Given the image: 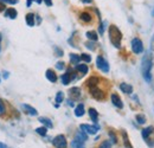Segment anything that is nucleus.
<instances>
[{
	"label": "nucleus",
	"mask_w": 154,
	"mask_h": 148,
	"mask_svg": "<svg viewBox=\"0 0 154 148\" xmlns=\"http://www.w3.org/2000/svg\"><path fill=\"white\" fill-rule=\"evenodd\" d=\"M4 114H5V106H4L2 101L0 100V116H2Z\"/></svg>",
	"instance_id": "nucleus-37"
},
{
	"label": "nucleus",
	"mask_w": 154,
	"mask_h": 148,
	"mask_svg": "<svg viewBox=\"0 0 154 148\" xmlns=\"http://www.w3.org/2000/svg\"><path fill=\"white\" fill-rule=\"evenodd\" d=\"M36 131L38 133L39 135H42V136H45L46 135V133H48V128L46 127H39L36 129Z\"/></svg>",
	"instance_id": "nucleus-30"
},
{
	"label": "nucleus",
	"mask_w": 154,
	"mask_h": 148,
	"mask_svg": "<svg viewBox=\"0 0 154 148\" xmlns=\"http://www.w3.org/2000/svg\"><path fill=\"white\" fill-rule=\"evenodd\" d=\"M81 130H83L84 133L89 134V135H94L98 131V126H90V125H81L79 126Z\"/></svg>",
	"instance_id": "nucleus-6"
},
{
	"label": "nucleus",
	"mask_w": 154,
	"mask_h": 148,
	"mask_svg": "<svg viewBox=\"0 0 154 148\" xmlns=\"http://www.w3.org/2000/svg\"><path fill=\"white\" fill-rule=\"evenodd\" d=\"M5 8H6V6L4 5V2H1V1H0V13H1V12H4V11H6Z\"/></svg>",
	"instance_id": "nucleus-39"
},
{
	"label": "nucleus",
	"mask_w": 154,
	"mask_h": 148,
	"mask_svg": "<svg viewBox=\"0 0 154 148\" xmlns=\"http://www.w3.org/2000/svg\"><path fill=\"white\" fill-rule=\"evenodd\" d=\"M81 59L84 60L85 63H89V62L91 60V57L88 55V54H82V55H81Z\"/></svg>",
	"instance_id": "nucleus-31"
},
{
	"label": "nucleus",
	"mask_w": 154,
	"mask_h": 148,
	"mask_svg": "<svg viewBox=\"0 0 154 148\" xmlns=\"http://www.w3.org/2000/svg\"><path fill=\"white\" fill-rule=\"evenodd\" d=\"M85 36H87V38L89 40H91V42H96L97 39H98V36H97V33L95 31H88L85 33Z\"/></svg>",
	"instance_id": "nucleus-22"
},
{
	"label": "nucleus",
	"mask_w": 154,
	"mask_h": 148,
	"mask_svg": "<svg viewBox=\"0 0 154 148\" xmlns=\"http://www.w3.org/2000/svg\"><path fill=\"white\" fill-rule=\"evenodd\" d=\"M55 50H56V52H57V54H56L57 56H63V51H62V50H59L58 48H55Z\"/></svg>",
	"instance_id": "nucleus-40"
},
{
	"label": "nucleus",
	"mask_w": 154,
	"mask_h": 148,
	"mask_svg": "<svg viewBox=\"0 0 154 148\" xmlns=\"http://www.w3.org/2000/svg\"><path fill=\"white\" fill-rule=\"evenodd\" d=\"M1 2H6V4H10V5H14V4H17L18 2V0H0Z\"/></svg>",
	"instance_id": "nucleus-36"
},
{
	"label": "nucleus",
	"mask_w": 154,
	"mask_h": 148,
	"mask_svg": "<svg viewBox=\"0 0 154 148\" xmlns=\"http://www.w3.org/2000/svg\"><path fill=\"white\" fill-rule=\"evenodd\" d=\"M98 82H100L98 77L93 76V77H90V78L87 81V84H88V87H89V89H90V88H95V87H97V85H98Z\"/></svg>",
	"instance_id": "nucleus-13"
},
{
	"label": "nucleus",
	"mask_w": 154,
	"mask_h": 148,
	"mask_svg": "<svg viewBox=\"0 0 154 148\" xmlns=\"http://www.w3.org/2000/svg\"><path fill=\"white\" fill-rule=\"evenodd\" d=\"M76 70L77 71H79L81 74L85 75L88 72V66H87V64H78L76 66Z\"/></svg>",
	"instance_id": "nucleus-24"
},
{
	"label": "nucleus",
	"mask_w": 154,
	"mask_h": 148,
	"mask_svg": "<svg viewBox=\"0 0 154 148\" xmlns=\"http://www.w3.org/2000/svg\"><path fill=\"white\" fill-rule=\"evenodd\" d=\"M0 148H7V146H6V145H4L2 142H0Z\"/></svg>",
	"instance_id": "nucleus-45"
},
{
	"label": "nucleus",
	"mask_w": 154,
	"mask_h": 148,
	"mask_svg": "<svg viewBox=\"0 0 154 148\" xmlns=\"http://www.w3.org/2000/svg\"><path fill=\"white\" fill-rule=\"evenodd\" d=\"M44 2L46 4V6H52V0H44Z\"/></svg>",
	"instance_id": "nucleus-41"
},
{
	"label": "nucleus",
	"mask_w": 154,
	"mask_h": 148,
	"mask_svg": "<svg viewBox=\"0 0 154 148\" xmlns=\"http://www.w3.org/2000/svg\"><path fill=\"white\" fill-rule=\"evenodd\" d=\"M109 39L110 43L115 46V48H120L121 46V39H122V33L119 30V27L115 25H110L109 26Z\"/></svg>",
	"instance_id": "nucleus-2"
},
{
	"label": "nucleus",
	"mask_w": 154,
	"mask_h": 148,
	"mask_svg": "<svg viewBox=\"0 0 154 148\" xmlns=\"http://www.w3.org/2000/svg\"><path fill=\"white\" fill-rule=\"evenodd\" d=\"M0 50H1V48H0Z\"/></svg>",
	"instance_id": "nucleus-50"
},
{
	"label": "nucleus",
	"mask_w": 154,
	"mask_h": 148,
	"mask_svg": "<svg viewBox=\"0 0 154 148\" xmlns=\"http://www.w3.org/2000/svg\"><path fill=\"white\" fill-rule=\"evenodd\" d=\"M25 19H26V24L29 26H33L35 25V14L33 13H27Z\"/></svg>",
	"instance_id": "nucleus-23"
},
{
	"label": "nucleus",
	"mask_w": 154,
	"mask_h": 148,
	"mask_svg": "<svg viewBox=\"0 0 154 148\" xmlns=\"http://www.w3.org/2000/svg\"><path fill=\"white\" fill-rule=\"evenodd\" d=\"M106 24H107V21H103V23L100 24V27H98L100 35H103V32H104V25H106Z\"/></svg>",
	"instance_id": "nucleus-33"
},
{
	"label": "nucleus",
	"mask_w": 154,
	"mask_h": 148,
	"mask_svg": "<svg viewBox=\"0 0 154 148\" xmlns=\"http://www.w3.org/2000/svg\"><path fill=\"white\" fill-rule=\"evenodd\" d=\"M122 137H123V143H125V147L126 148H133L132 143L129 142V139H128V135L125 130H122Z\"/></svg>",
	"instance_id": "nucleus-20"
},
{
	"label": "nucleus",
	"mask_w": 154,
	"mask_h": 148,
	"mask_svg": "<svg viewBox=\"0 0 154 148\" xmlns=\"http://www.w3.org/2000/svg\"><path fill=\"white\" fill-rule=\"evenodd\" d=\"M152 66H153V60H152V55L151 54H146L142 58V62H141V74L142 77L145 78V81L147 83H149L152 81Z\"/></svg>",
	"instance_id": "nucleus-1"
},
{
	"label": "nucleus",
	"mask_w": 154,
	"mask_h": 148,
	"mask_svg": "<svg viewBox=\"0 0 154 148\" xmlns=\"http://www.w3.org/2000/svg\"><path fill=\"white\" fill-rule=\"evenodd\" d=\"M32 1H33V0H27V2H26V6H27V7H30V6H31V4H32Z\"/></svg>",
	"instance_id": "nucleus-44"
},
{
	"label": "nucleus",
	"mask_w": 154,
	"mask_h": 148,
	"mask_svg": "<svg viewBox=\"0 0 154 148\" xmlns=\"http://www.w3.org/2000/svg\"><path fill=\"white\" fill-rule=\"evenodd\" d=\"M70 60H71L72 64H77L81 60V56L75 55V54H70Z\"/></svg>",
	"instance_id": "nucleus-26"
},
{
	"label": "nucleus",
	"mask_w": 154,
	"mask_h": 148,
	"mask_svg": "<svg viewBox=\"0 0 154 148\" xmlns=\"http://www.w3.org/2000/svg\"><path fill=\"white\" fill-rule=\"evenodd\" d=\"M64 62H58L57 64H56V68H57L58 70H63L64 69Z\"/></svg>",
	"instance_id": "nucleus-38"
},
{
	"label": "nucleus",
	"mask_w": 154,
	"mask_h": 148,
	"mask_svg": "<svg viewBox=\"0 0 154 148\" xmlns=\"http://www.w3.org/2000/svg\"><path fill=\"white\" fill-rule=\"evenodd\" d=\"M100 148H110V142L109 141H103L100 145Z\"/></svg>",
	"instance_id": "nucleus-35"
},
{
	"label": "nucleus",
	"mask_w": 154,
	"mask_h": 148,
	"mask_svg": "<svg viewBox=\"0 0 154 148\" xmlns=\"http://www.w3.org/2000/svg\"><path fill=\"white\" fill-rule=\"evenodd\" d=\"M109 136H110V139H112V142H113V143H116V142H117V137H116V135L114 134V131H113V130H109Z\"/></svg>",
	"instance_id": "nucleus-32"
},
{
	"label": "nucleus",
	"mask_w": 154,
	"mask_h": 148,
	"mask_svg": "<svg viewBox=\"0 0 154 148\" xmlns=\"http://www.w3.org/2000/svg\"><path fill=\"white\" fill-rule=\"evenodd\" d=\"M1 39H2V36H1V33H0V42H1Z\"/></svg>",
	"instance_id": "nucleus-49"
},
{
	"label": "nucleus",
	"mask_w": 154,
	"mask_h": 148,
	"mask_svg": "<svg viewBox=\"0 0 154 148\" xmlns=\"http://www.w3.org/2000/svg\"><path fill=\"white\" fill-rule=\"evenodd\" d=\"M23 108L25 109V110L27 111L30 115H32V116H36L37 114H38V111L36 110L33 107H31V106H29V104H23Z\"/></svg>",
	"instance_id": "nucleus-19"
},
{
	"label": "nucleus",
	"mask_w": 154,
	"mask_h": 148,
	"mask_svg": "<svg viewBox=\"0 0 154 148\" xmlns=\"http://www.w3.org/2000/svg\"><path fill=\"white\" fill-rule=\"evenodd\" d=\"M52 145L56 148H66L68 142L64 135H57L54 140H52Z\"/></svg>",
	"instance_id": "nucleus-5"
},
{
	"label": "nucleus",
	"mask_w": 154,
	"mask_h": 148,
	"mask_svg": "<svg viewBox=\"0 0 154 148\" xmlns=\"http://www.w3.org/2000/svg\"><path fill=\"white\" fill-rule=\"evenodd\" d=\"M4 77H5V78H7V77H8V72H7V71H5V75H4Z\"/></svg>",
	"instance_id": "nucleus-47"
},
{
	"label": "nucleus",
	"mask_w": 154,
	"mask_h": 148,
	"mask_svg": "<svg viewBox=\"0 0 154 148\" xmlns=\"http://www.w3.org/2000/svg\"><path fill=\"white\" fill-rule=\"evenodd\" d=\"M151 50L154 51V36H153V38H152V40H151Z\"/></svg>",
	"instance_id": "nucleus-42"
},
{
	"label": "nucleus",
	"mask_w": 154,
	"mask_h": 148,
	"mask_svg": "<svg viewBox=\"0 0 154 148\" xmlns=\"http://www.w3.org/2000/svg\"><path fill=\"white\" fill-rule=\"evenodd\" d=\"M89 116H90V119L93 120V122H94V123H97L98 114H97L96 109H94V108H90V109H89Z\"/></svg>",
	"instance_id": "nucleus-21"
},
{
	"label": "nucleus",
	"mask_w": 154,
	"mask_h": 148,
	"mask_svg": "<svg viewBox=\"0 0 154 148\" xmlns=\"http://www.w3.org/2000/svg\"><path fill=\"white\" fill-rule=\"evenodd\" d=\"M96 65L101 71H103V72H109V64H108V62H107L102 56H98L96 58Z\"/></svg>",
	"instance_id": "nucleus-4"
},
{
	"label": "nucleus",
	"mask_w": 154,
	"mask_h": 148,
	"mask_svg": "<svg viewBox=\"0 0 154 148\" xmlns=\"http://www.w3.org/2000/svg\"><path fill=\"white\" fill-rule=\"evenodd\" d=\"M85 46H87L88 49H90V50H95V44H94V42H88V43H85Z\"/></svg>",
	"instance_id": "nucleus-34"
},
{
	"label": "nucleus",
	"mask_w": 154,
	"mask_h": 148,
	"mask_svg": "<svg viewBox=\"0 0 154 148\" xmlns=\"http://www.w3.org/2000/svg\"><path fill=\"white\" fill-rule=\"evenodd\" d=\"M120 89H121V91H123L125 94L133 93V87L131 84H127V83H121L120 84Z\"/></svg>",
	"instance_id": "nucleus-15"
},
{
	"label": "nucleus",
	"mask_w": 154,
	"mask_h": 148,
	"mask_svg": "<svg viewBox=\"0 0 154 148\" xmlns=\"http://www.w3.org/2000/svg\"><path fill=\"white\" fill-rule=\"evenodd\" d=\"M71 148H84V143L83 142H79L77 140H74L71 142Z\"/></svg>",
	"instance_id": "nucleus-28"
},
{
	"label": "nucleus",
	"mask_w": 154,
	"mask_h": 148,
	"mask_svg": "<svg viewBox=\"0 0 154 148\" xmlns=\"http://www.w3.org/2000/svg\"><path fill=\"white\" fill-rule=\"evenodd\" d=\"M90 95L95 98V100H98V101H101V100H104V93L101 90V89H98L97 87L95 88H90Z\"/></svg>",
	"instance_id": "nucleus-7"
},
{
	"label": "nucleus",
	"mask_w": 154,
	"mask_h": 148,
	"mask_svg": "<svg viewBox=\"0 0 154 148\" xmlns=\"http://www.w3.org/2000/svg\"><path fill=\"white\" fill-rule=\"evenodd\" d=\"M72 78H74V76H72V74H71V70H70V69L68 70V72H65L64 75H62V77H60L62 83H63L64 85H68V84L71 82Z\"/></svg>",
	"instance_id": "nucleus-8"
},
{
	"label": "nucleus",
	"mask_w": 154,
	"mask_h": 148,
	"mask_svg": "<svg viewBox=\"0 0 154 148\" xmlns=\"http://www.w3.org/2000/svg\"><path fill=\"white\" fill-rule=\"evenodd\" d=\"M36 1H37L38 4H40V2H42V0H36Z\"/></svg>",
	"instance_id": "nucleus-48"
},
{
	"label": "nucleus",
	"mask_w": 154,
	"mask_h": 148,
	"mask_svg": "<svg viewBox=\"0 0 154 148\" xmlns=\"http://www.w3.org/2000/svg\"><path fill=\"white\" fill-rule=\"evenodd\" d=\"M39 122L43 123L44 127H46V128H52V122L48 117H39Z\"/></svg>",
	"instance_id": "nucleus-18"
},
{
	"label": "nucleus",
	"mask_w": 154,
	"mask_h": 148,
	"mask_svg": "<svg viewBox=\"0 0 154 148\" xmlns=\"http://www.w3.org/2000/svg\"><path fill=\"white\" fill-rule=\"evenodd\" d=\"M46 78L50 81V82H52V83H55L56 81H57V75L56 72H54V70H51V69H49V70H46Z\"/></svg>",
	"instance_id": "nucleus-14"
},
{
	"label": "nucleus",
	"mask_w": 154,
	"mask_h": 148,
	"mask_svg": "<svg viewBox=\"0 0 154 148\" xmlns=\"http://www.w3.org/2000/svg\"><path fill=\"white\" fill-rule=\"evenodd\" d=\"M79 18H81V20H83L84 23H89V21H91V16H90L88 12H82L81 16H79Z\"/></svg>",
	"instance_id": "nucleus-25"
},
{
	"label": "nucleus",
	"mask_w": 154,
	"mask_h": 148,
	"mask_svg": "<svg viewBox=\"0 0 154 148\" xmlns=\"http://www.w3.org/2000/svg\"><path fill=\"white\" fill-rule=\"evenodd\" d=\"M69 96H70V98H72V100H78L79 98V96H81V90H79V88H71L70 90H69Z\"/></svg>",
	"instance_id": "nucleus-10"
},
{
	"label": "nucleus",
	"mask_w": 154,
	"mask_h": 148,
	"mask_svg": "<svg viewBox=\"0 0 154 148\" xmlns=\"http://www.w3.org/2000/svg\"><path fill=\"white\" fill-rule=\"evenodd\" d=\"M131 45H132V50H133V52L136 54V55L143 52V44H142V40H141V39H139V38L132 39Z\"/></svg>",
	"instance_id": "nucleus-3"
},
{
	"label": "nucleus",
	"mask_w": 154,
	"mask_h": 148,
	"mask_svg": "<svg viewBox=\"0 0 154 148\" xmlns=\"http://www.w3.org/2000/svg\"><path fill=\"white\" fill-rule=\"evenodd\" d=\"M68 103H69V106H70V107H74V102H71V100H69V102H68Z\"/></svg>",
	"instance_id": "nucleus-46"
},
{
	"label": "nucleus",
	"mask_w": 154,
	"mask_h": 148,
	"mask_svg": "<svg viewBox=\"0 0 154 148\" xmlns=\"http://www.w3.org/2000/svg\"><path fill=\"white\" fill-rule=\"evenodd\" d=\"M87 139H88V136H87V133H84L83 130H79V131H77L76 135H75V140L79 141V142H83V143L87 141Z\"/></svg>",
	"instance_id": "nucleus-11"
},
{
	"label": "nucleus",
	"mask_w": 154,
	"mask_h": 148,
	"mask_svg": "<svg viewBox=\"0 0 154 148\" xmlns=\"http://www.w3.org/2000/svg\"><path fill=\"white\" fill-rule=\"evenodd\" d=\"M110 98H112V102H113V104H114L115 107L120 108V109H122V108H123V103H122V101H121V98H120V96H119V95H116V94H112Z\"/></svg>",
	"instance_id": "nucleus-9"
},
{
	"label": "nucleus",
	"mask_w": 154,
	"mask_h": 148,
	"mask_svg": "<svg viewBox=\"0 0 154 148\" xmlns=\"http://www.w3.org/2000/svg\"><path fill=\"white\" fill-rule=\"evenodd\" d=\"M84 113H85L84 111V106L82 103H79L76 108H75V115H76L77 117H81V116L84 115Z\"/></svg>",
	"instance_id": "nucleus-17"
},
{
	"label": "nucleus",
	"mask_w": 154,
	"mask_h": 148,
	"mask_svg": "<svg viewBox=\"0 0 154 148\" xmlns=\"http://www.w3.org/2000/svg\"><path fill=\"white\" fill-rule=\"evenodd\" d=\"M154 133V127H148V128H145V129H142V137L145 139V140H147L149 136H151V134Z\"/></svg>",
	"instance_id": "nucleus-16"
},
{
	"label": "nucleus",
	"mask_w": 154,
	"mask_h": 148,
	"mask_svg": "<svg viewBox=\"0 0 154 148\" xmlns=\"http://www.w3.org/2000/svg\"><path fill=\"white\" fill-rule=\"evenodd\" d=\"M17 14H18V12H17V10H14L13 7L7 8V10L5 11V17H7V18H10V19H16L17 18Z\"/></svg>",
	"instance_id": "nucleus-12"
},
{
	"label": "nucleus",
	"mask_w": 154,
	"mask_h": 148,
	"mask_svg": "<svg viewBox=\"0 0 154 148\" xmlns=\"http://www.w3.org/2000/svg\"><path fill=\"white\" fill-rule=\"evenodd\" d=\"M63 100H64V94L62 93V91H58L57 95H56V103H57V104L62 103Z\"/></svg>",
	"instance_id": "nucleus-29"
},
{
	"label": "nucleus",
	"mask_w": 154,
	"mask_h": 148,
	"mask_svg": "<svg viewBox=\"0 0 154 148\" xmlns=\"http://www.w3.org/2000/svg\"><path fill=\"white\" fill-rule=\"evenodd\" d=\"M136 122H137L139 125H143V123H146V117H145V115H142V114H137V115H136Z\"/></svg>",
	"instance_id": "nucleus-27"
},
{
	"label": "nucleus",
	"mask_w": 154,
	"mask_h": 148,
	"mask_svg": "<svg viewBox=\"0 0 154 148\" xmlns=\"http://www.w3.org/2000/svg\"><path fill=\"white\" fill-rule=\"evenodd\" d=\"M82 2H84V4H91L93 2V0H81Z\"/></svg>",
	"instance_id": "nucleus-43"
}]
</instances>
